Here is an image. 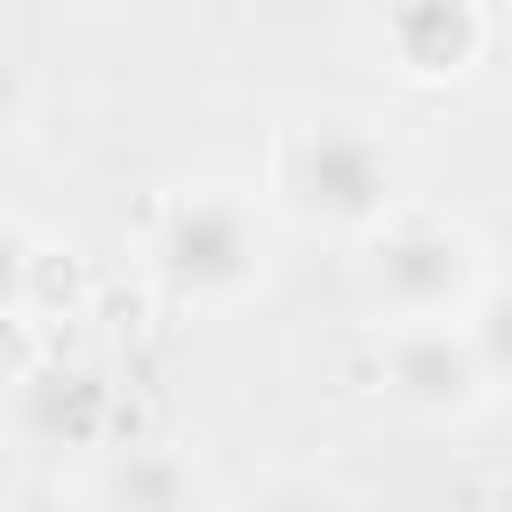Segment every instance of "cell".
<instances>
[{
    "label": "cell",
    "mask_w": 512,
    "mask_h": 512,
    "mask_svg": "<svg viewBox=\"0 0 512 512\" xmlns=\"http://www.w3.org/2000/svg\"><path fill=\"white\" fill-rule=\"evenodd\" d=\"M264 200L272 216L328 232V240H368L400 200H408V160L384 136L376 112L360 104H312L272 120L264 136Z\"/></svg>",
    "instance_id": "6da1fadb"
},
{
    "label": "cell",
    "mask_w": 512,
    "mask_h": 512,
    "mask_svg": "<svg viewBox=\"0 0 512 512\" xmlns=\"http://www.w3.org/2000/svg\"><path fill=\"white\" fill-rule=\"evenodd\" d=\"M144 264L184 312H240L272 280V200L240 176H184L152 200Z\"/></svg>",
    "instance_id": "7a4b0ae2"
},
{
    "label": "cell",
    "mask_w": 512,
    "mask_h": 512,
    "mask_svg": "<svg viewBox=\"0 0 512 512\" xmlns=\"http://www.w3.org/2000/svg\"><path fill=\"white\" fill-rule=\"evenodd\" d=\"M488 280V256H480V232L464 216H440V208H416L400 200L368 240H360V296L384 312V320H440V312H464Z\"/></svg>",
    "instance_id": "3957f363"
},
{
    "label": "cell",
    "mask_w": 512,
    "mask_h": 512,
    "mask_svg": "<svg viewBox=\"0 0 512 512\" xmlns=\"http://www.w3.org/2000/svg\"><path fill=\"white\" fill-rule=\"evenodd\" d=\"M376 384H384V400H392L400 416L440 424V432H448V424H472V416L496 400L464 312H440V320H384V336H376Z\"/></svg>",
    "instance_id": "277c9868"
},
{
    "label": "cell",
    "mask_w": 512,
    "mask_h": 512,
    "mask_svg": "<svg viewBox=\"0 0 512 512\" xmlns=\"http://www.w3.org/2000/svg\"><path fill=\"white\" fill-rule=\"evenodd\" d=\"M368 40L408 88H456L488 56V0H368Z\"/></svg>",
    "instance_id": "5b68a950"
},
{
    "label": "cell",
    "mask_w": 512,
    "mask_h": 512,
    "mask_svg": "<svg viewBox=\"0 0 512 512\" xmlns=\"http://www.w3.org/2000/svg\"><path fill=\"white\" fill-rule=\"evenodd\" d=\"M112 424H120V400H112V384H104L96 368L40 352V360L16 376V432H24L32 448L96 456V448H112Z\"/></svg>",
    "instance_id": "8992f818"
},
{
    "label": "cell",
    "mask_w": 512,
    "mask_h": 512,
    "mask_svg": "<svg viewBox=\"0 0 512 512\" xmlns=\"http://www.w3.org/2000/svg\"><path fill=\"white\" fill-rule=\"evenodd\" d=\"M72 496H88V504H128V512H176V504H192V496H208V480H200V464L184 456V448H96L88 456V472L72 480Z\"/></svg>",
    "instance_id": "52a82bcc"
},
{
    "label": "cell",
    "mask_w": 512,
    "mask_h": 512,
    "mask_svg": "<svg viewBox=\"0 0 512 512\" xmlns=\"http://www.w3.org/2000/svg\"><path fill=\"white\" fill-rule=\"evenodd\" d=\"M464 328H472V344H480L488 384L512 392V272H488V280H480V296L464 304Z\"/></svg>",
    "instance_id": "ba28073f"
},
{
    "label": "cell",
    "mask_w": 512,
    "mask_h": 512,
    "mask_svg": "<svg viewBox=\"0 0 512 512\" xmlns=\"http://www.w3.org/2000/svg\"><path fill=\"white\" fill-rule=\"evenodd\" d=\"M32 280H40V232L0 216V320L32 312Z\"/></svg>",
    "instance_id": "9c48e42d"
},
{
    "label": "cell",
    "mask_w": 512,
    "mask_h": 512,
    "mask_svg": "<svg viewBox=\"0 0 512 512\" xmlns=\"http://www.w3.org/2000/svg\"><path fill=\"white\" fill-rule=\"evenodd\" d=\"M32 128V72H24V56L0 40V144H16Z\"/></svg>",
    "instance_id": "30bf717a"
}]
</instances>
